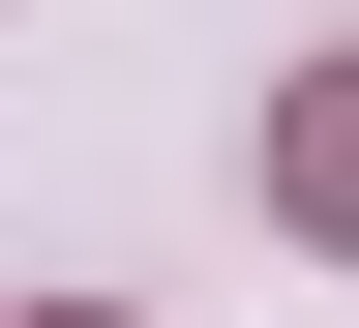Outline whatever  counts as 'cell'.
Here are the masks:
<instances>
[{
	"label": "cell",
	"mask_w": 359,
	"mask_h": 328,
	"mask_svg": "<svg viewBox=\"0 0 359 328\" xmlns=\"http://www.w3.org/2000/svg\"><path fill=\"white\" fill-rule=\"evenodd\" d=\"M299 209H330V239H359V60L299 90Z\"/></svg>",
	"instance_id": "obj_1"
}]
</instances>
